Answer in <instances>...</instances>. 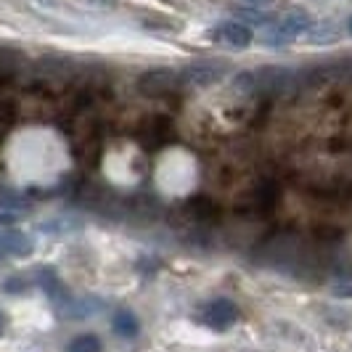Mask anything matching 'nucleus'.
I'll return each instance as SVG.
<instances>
[{"instance_id": "1", "label": "nucleus", "mask_w": 352, "mask_h": 352, "mask_svg": "<svg viewBox=\"0 0 352 352\" xmlns=\"http://www.w3.org/2000/svg\"><path fill=\"white\" fill-rule=\"evenodd\" d=\"M300 80L294 77V72L283 69V67H267V69H257L241 74L239 77V88L249 90L254 96H267V98H283L289 96Z\"/></svg>"}, {"instance_id": "2", "label": "nucleus", "mask_w": 352, "mask_h": 352, "mask_svg": "<svg viewBox=\"0 0 352 352\" xmlns=\"http://www.w3.org/2000/svg\"><path fill=\"white\" fill-rule=\"evenodd\" d=\"M223 210L207 199V196H191L186 201L177 204L175 214H173V223L186 230H210L220 223Z\"/></svg>"}, {"instance_id": "3", "label": "nucleus", "mask_w": 352, "mask_h": 352, "mask_svg": "<svg viewBox=\"0 0 352 352\" xmlns=\"http://www.w3.org/2000/svg\"><path fill=\"white\" fill-rule=\"evenodd\" d=\"M183 77L173 69H151L138 77V90L148 98H173L183 90Z\"/></svg>"}, {"instance_id": "4", "label": "nucleus", "mask_w": 352, "mask_h": 352, "mask_svg": "<svg viewBox=\"0 0 352 352\" xmlns=\"http://www.w3.org/2000/svg\"><path fill=\"white\" fill-rule=\"evenodd\" d=\"M276 204H278V186L273 180H260L244 194L239 210L247 214H267Z\"/></svg>"}, {"instance_id": "5", "label": "nucleus", "mask_w": 352, "mask_h": 352, "mask_svg": "<svg viewBox=\"0 0 352 352\" xmlns=\"http://www.w3.org/2000/svg\"><path fill=\"white\" fill-rule=\"evenodd\" d=\"M101 146H104V135L98 124H85L74 135V157L80 159L82 167H96V162L101 157Z\"/></svg>"}, {"instance_id": "6", "label": "nucleus", "mask_w": 352, "mask_h": 352, "mask_svg": "<svg viewBox=\"0 0 352 352\" xmlns=\"http://www.w3.org/2000/svg\"><path fill=\"white\" fill-rule=\"evenodd\" d=\"M135 135H138V143H143L146 148H159V146H167L173 141V122L167 117H143L138 127H135Z\"/></svg>"}, {"instance_id": "7", "label": "nucleus", "mask_w": 352, "mask_h": 352, "mask_svg": "<svg viewBox=\"0 0 352 352\" xmlns=\"http://www.w3.org/2000/svg\"><path fill=\"white\" fill-rule=\"evenodd\" d=\"M201 320L210 329H214V331H226V329H230L239 320V307H236V302L226 300V297H217V300H210L204 305Z\"/></svg>"}, {"instance_id": "8", "label": "nucleus", "mask_w": 352, "mask_h": 352, "mask_svg": "<svg viewBox=\"0 0 352 352\" xmlns=\"http://www.w3.org/2000/svg\"><path fill=\"white\" fill-rule=\"evenodd\" d=\"M226 72H228V64H223V61H194L180 72V77H183V82H191V85H212Z\"/></svg>"}, {"instance_id": "9", "label": "nucleus", "mask_w": 352, "mask_h": 352, "mask_svg": "<svg viewBox=\"0 0 352 352\" xmlns=\"http://www.w3.org/2000/svg\"><path fill=\"white\" fill-rule=\"evenodd\" d=\"M305 30H310V19L305 16V14H289L281 24H276V27L265 35V43H270V45H283V43L294 40V37L300 35V32H305Z\"/></svg>"}, {"instance_id": "10", "label": "nucleus", "mask_w": 352, "mask_h": 352, "mask_svg": "<svg viewBox=\"0 0 352 352\" xmlns=\"http://www.w3.org/2000/svg\"><path fill=\"white\" fill-rule=\"evenodd\" d=\"M212 35L214 40H220V43H228L233 48H247L249 43H252V30H249L247 24H241V21H223V24H217L214 30H212Z\"/></svg>"}, {"instance_id": "11", "label": "nucleus", "mask_w": 352, "mask_h": 352, "mask_svg": "<svg viewBox=\"0 0 352 352\" xmlns=\"http://www.w3.org/2000/svg\"><path fill=\"white\" fill-rule=\"evenodd\" d=\"M27 69V56L19 51V48H0V77L14 85L16 77Z\"/></svg>"}, {"instance_id": "12", "label": "nucleus", "mask_w": 352, "mask_h": 352, "mask_svg": "<svg viewBox=\"0 0 352 352\" xmlns=\"http://www.w3.org/2000/svg\"><path fill=\"white\" fill-rule=\"evenodd\" d=\"M35 281L40 283V289H43L51 300H67V297H69L67 286H64V281L56 276L53 267H40V270L35 273Z\"/></svg>"}, {"instance_id": "13", "label": "nucleus", "mask_w": 352, "mask_h": 352, "mask_svg": "<svg viewBox=\"0 0 352 352\" xmlns=\"http://www.w3.org/2000/svg\"><path fill=\"white\" fill-rule=\"evenodd\" d=\"M0 247H3V252L14 254V257H27V254H32V239L16 228L6 230L0 236Z\"/></svg>"}, {"instance_id": "14", "label": "nucleus", "mask_w": 352, "mask_h": 352, "mask_svg": "<svg viewBox=\"0 0 352 352\" xmlns=\"http://www.w3.org/2000/svg\"><path fill=\"white\" fill-rule=\"evenodd\" d=\"M138 318L133 316L130 310H117V316H114V331L124 339H133V336L138 334Z\"/></svg>"}, {"instance_id": "15", "label": "nucleus", "mask_w": 352, "mask_h": 352, "mask_svg": "<svg viewBox=\"0 0 352 352\" xmlns=\"http://www.w3.org/2000/svg\"><path fill=\"white\" fill-rule=\"evenodd\" d=\"M67 352H101V339L93 334L74 336L69 344H67Z\"/></svg>"}, {"instance_id": "16", "label": "nucleus", "mask_w": 352, "mask_h": 352, "mask_svg": "<svg viewBox=\"0 0 352 352\" xmlns=\"http://www.w3.org/2000/svg\"><path fill=\"white\" fill-rule=\"evenodd\" d=\"M80 3L88 8H114L117 6V0H80Z\"/></svg>"}, {"instance_id": "17", "label": "nucleus", "mask_w": 352, "mask_h": 352, "mask_svg": "<svg viewBox=\"0 0 352 352\" xmlns=\"http://www.w3.org/2000/svg\"><path fill=\"white\" fill-rule=\"evenodd\" d=\"M0 223H16V214H11V212H0Z\"/></svg>"}, {"instance_id": "18", "label": "nucleus", "mask_w": 352, "mask_h": 352, "mask_svg": "<svg viewBox=\"0 0 352 352\" xmlns=\"http://www.w3.org/2000/svg\"><path fill=\"white\" fill-rule=\"evenodd\" d=\"M249 6H260V8H263V6H270V3H276V0H247Z\"/></svg>"}, {"instance_id": "19", "label": "nucleus", "mask_w": 352, "mask_h": 352, "mask_svg": "<svg viewBox=\"0 0 352 352\" xmlns=\"http://www.w3.org/2000/svg\"><path fill=\"white\" fill-rule=\"evenodd\" d=\"M3 329H6V316L0 313V334H3Z\"/></svg>"}, {"instance_id": "20", "label": "nucleus", "mask_w": 352, "mask_h": 352, "mask_svg": "<svg viewBox=\"0 0 352 352\" xmlns=\"http://www.w3.org/2000/svg\"><path fill=\"white\" fill-rule=\"evenodd\" d=\"M3 254H6V252H3V247H0V260H3Z\"/></svg>"}, {"instance_id": "21", "label": "nucleus", "mask_w": 352, "mask_h": 352, "mask_svg": "<svg viewBox=\"0 0 352 352\" xmlns=\"http://www.w3.org/2000/svg\"><path fill=\"white\" fill-rule=\"evenodd\" d=\"M350 32H352V19H350Z\"/></svg>"}]
</instances>
